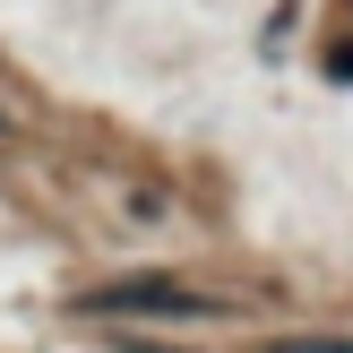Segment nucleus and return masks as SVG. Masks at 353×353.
Returning a JSON list of instances; mask_svg holds the SVG:
<instances>
[{
  "instance_id": "obj_2",
  "label": "nucleus",
  "mask_w": 353,
  "mask_h": 353,
  "mask_svg": "<svg viewBox=\"0 0 353 353\" xmlns=\"http://www.w3.org/2000/svg\"><path fill=\"white\" fill-rule=\"evenodd\" d=\"M268 353H353V336H276Z\"/></svg>"
},
{
  "instance_id": "obj_1",
  "label": "nucleus",
  "mask_w": 353,
  "mask_h": 353,
  "mask_svg": "<svg viewBox=\"0 0 353 353\" xmlns=\"http://www.w3.org/2000/svg\"><path fill=\"white\" fill-rule=\"evenodd\" d=\"M78 310H95V319H216V302L190 285H172V276H112V285H95Z\"/></svg>"
}]
</instances>
